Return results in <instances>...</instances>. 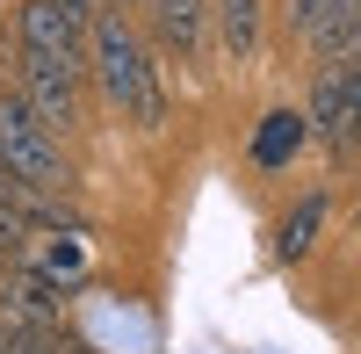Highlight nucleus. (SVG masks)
I'll list each match as a JSON object with an SVG mask.
<instances>
[{
	"label": "nucleus",
	"mask_w": 361,
	"mask_h": 354,
	"mask_svg": "<svg viewBox=\"0 0 361 354\" xmlns=\"http://www.w3.org/2000/svg\"><path fill=\"white\" fill-rule=\"evenodd\" d=\"M87 73H94V87L109 94V109L123 123H137V130L166 123V80H159L145 37L123 15H94V29H87Z\"/></svg>",
	"instance_id": "nucleus-1"
},
{
	"label": "nucleus",
	"mask_w": 361,
	"mask_h": 354,
	"mask_svg": "<svg viewBox=\"0 0 361 354\" xmlns=\"http://www.w3.org/2000/svg\"><path fill=\"white\" fill-rule=\"evenodd\" d=\"M0 166H8L15 195L29 202H58L66 195V145H58V123H44L37 109H29L22 87H8L0 94Z\"/></svg>",
	"instance_id": "nucleus-2"
},
{
	"label": "nucleus",
	"mask_w": 361,
	"mask_h": 354,
	"mask_svg": "<svg viewBox=\"0 0 361 354\" xmlns=\"http://www.w3.org/2000/svg\"><path fill=\"white\" fill-rule=\"evenodd\" d=\"M80 80L87 66H66V58H37V51H15V87L29 94V109L44 116V123L66 130L73 109H80Z\"/></svg>",
	"instance_id": "nucleus-3"
},
{
	"label": "nucleus",
	"mask_w": 361,
	"mask_h": 354,
	"mask_svg": "<svg viewBox=\"0 0 361 354\" xmlns=\"http://www.w3.org/2000/svg\"><path fill=\"white\" fill-rule=\"evenodd\" d=\"M87 29H94V22L66 15L58 0H22V15H15V51H37V58H66V66H87Z\"/></svg>",
	"instance_id": "nucleus-4"
},
{
	"label": "nucleus",
	"mask_w": 361,
	"mask_h": 354,
	"mask_svg": "<svg viewBox=\"0 0 361 354\" xmlns=\"http://www.w3.org/2000/svg\"><path fill=\"white\" fill-rule=\"evenodd\" d=\"M152 8V37L166 58L180 66H209V51H217V22H209V0H145Z\"/></svg>",
	"instance_id": "nucleus-5"
},
{
	"label": "nucleus",
	"mask_w": 361,
	"mask_h": 354,
	"mask_svg": "<svg viewBox=\"0 0 361 354\" xmlns=\"http://www.w3.org/2000/svg\"><path fill=\"white\" fill-rule=\"evenodd\" d=\"M304 123H311V138L325 145V152H347V145H354V130H361V109H354V87H347V66H318Z\"/></svg>",
	"instance_id": "nucleus-6"
},
{
	"label": "nucleus",
	"mask_w": 361,
	"mask_h": 354,
	"mask_svg": "<svg viewBox=\"0 0 361 354\" xmlns=\"http://www.w3.org/2000/svg\"><path fill=\"white\" fill-rule=\"evenodd\" d=\"M209 22H217V44L231 58H253L267 29V0H209Z\"/></svg>",
	"instance_id": "nucleus-7"
},
{
	"label": "nucleus",
	"mask_w": 361,
	"mask_h": 354,
	"mask_svg": "<svg viewBox=\"0 0 361 354\" xmlns=\"http://www.w3.org/2000/svg\"><path fill=\"white\" fill-rule=\"evenodd\" d=\"M311 51H318V66H340V58H354V51H361V0H354V8H333V15H325V29L311 37Z\"/></svg>",
	"instance_id": "nucleus-8"
},
{
	"label": "nucleus",
	"mask_w": 361,
	"mask_h": 354,
	"mask_svg": "<svg viewBox=\"0 0 361 354\" xmlns=\"http://www.w3.org/2000/svg\"><path fill=\"white\" fill-rule=\"evenodd\" d=\"M304 138H311V123H304V116H296V109H275V116H267V130L253 138V159H260V166H282Z\"/></svg>",
	"instance_id": "nucleus-9"
},
{
	"label": "nucleus",
	"mask_w": 361,
	"mask_h": 354,
	"mask_svg": "<svg viewBox=\"0 0 361 354\" xmlns=\"http://www.w3.org/2000/svg\"><path fill=\"white\" fill-rule=\"evenodd\" d=\"M318 217H325V195H304V202H296V210L282 217V231H275L282 260H304V253L318 246Z\"/></svg>",
	"instance_id": "nucleus-10"
},
{
	"label": "nucleus",
	"mask_w": 361,
	"mask_h": 354,
	"mask_svg": "<svg viewBox=\"0 0 361 354\" xmlns=\"http://www.w3.org/2000/svg\"><path fill=\"white\" fill-rule=\"evenodd\" d=\"M325 15H333V0H282V22H289V37H318L325 29Z\"/></svg>",
	"instance_id": "nucleus-11"
},
{
	"label": "nucleus",
	"mask_w": 361,
	"mask_h": 354,
	"mask_svg": "<svg viewBox=\"0 0 361 354\" xmlns=\"http://www.w3.org/2000/svg\"><path fill=\"white\" fill-rule=\"evenodd\" d=\"M22 246V217H15V202H0V260H15Z\"/></svg>",
	"instance_id": "nucleus-12"
},
{
	"label": "nucleus",
	"mask_w": 361,
	"mask_h": 354,
	"mask_svg": "<svg viewBox=\"0 0 361 354\" xmlns=\"http://www.w3.org/2000/svg\"><path fill=\"white\" fill-rule=\"evenodd\" d=\"M66 15H80V22H94V15H109V0H58Z\"/></svg>",
	"instance_id": "nucleus-13"
},
{
	"label": "nucleus",
	"mask_w": 361,
	"mask_h": 354,
	"mask_svg": "<svg viewBox=\"0 0 361 354\" xmlns=\"http://www.w3.org/2000/svg\"><path fill=\"white\" fill-rule=\"evenodd\" d=\"M340 66H347V87H354V109H361V51H354V58H340ZM347 152H354V145H347Z\"/></svg>",
	"instance_id": "nucleus-14"
},
{
	"label": "nucleus",
	"mask_w": 361,
	"mask_h": 354,
	"mask_svg": "<svg viewBox=\"0 0 361 354\" xmlns=\"http://www.w3.org/2000/svg\"><path fill=\"white\" fill-rule=\"evenodd\" d=\"M0 202H15V181H8V166H0Z\"/></svg>",
	"instance_id": "nucleus-15"
},
{
	"label": "nucleus",
	"mask_w": 361,
	"mask_h": 354,
	"mask_svg": "<svg viewBox=\"0 0 361 354\" xmlns=\"http://www.w3.org/2000/svg\"><path fill=\"white\" fill-rule=\"evenodd\" d=\"M354 166H361V130H354Z\"/></svg>",
	"instance_id": "nucleus-16"
},
{
	"label": "nucleus",
	"mask_w": 361,
	"mask_h": 354,
	"mask_svg": "<svg viewBox=\"0 0 361 354\" xmlns=\"http://www.w3.org/2000/svg\"><path fill=\"white\" fill-rule=\"evenodd\" d=\"M354 231H361V210H354Z\"/></svg>",
	"instance_id": "nucleus-17"
},
{
	"label": "nucleus",
	"mask_w": 361,
	"mask_h": 354,
	"mask_svg": "<svg viewBox=\"0 0 361 354\" xmlns=\"http://www.w3.org/2000/svg\"><path fill=\"white\" fill-rule=\"evenodd\" d=\"M109 8H116V0H109Z\"/></svg>",
	"instance_id": "nucleus-18"
}]
</instances>
